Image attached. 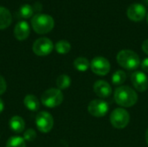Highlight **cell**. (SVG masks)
<instances>
[{"label":"cell","instance_id":"1","mask_svg":"<svg viewBox=\"0 0 148 147\" xmlns=\"http://www.w3.org/2000/svg\"><path fill=\"white\" fill-rule=\"evenodd\" d=\"M115 102L123 107H131L138 101L137 93L128 86H121L114 91Z\"/></svg>","mask_w":148,"mask_h":147},{"label":"cell","instance_id":"2","mask_svg":"<svg viewBox=\"0 0 148 147\" xmlns=\"http://www.w3.org/2000/svg\"><path fill=\"white\" fill-rule=\"evenodd\" d=\"M117 62L120 66L127 70H135L140 65V56L130 49L120 51L117 55Z\"/></svg>","mask_w":148,"mask_h":147},{"label":"cell","instance_id":"3","mask_svg":"<svg viewBox=\"0 0 148 147\" xmlns=\"http://www.w3.org/2000/svg\"><path fill=\"white\" fill-rule=\"evenodd\" d=\"M31 25L37 34H46L53 29L55 21L49 15L36 14L31 19Z\"/></svg>","mask_w":148,"mask_h":147},{"label":"cell","instance_id":"4","mask_svg":"<svg viewBox=\"0 0 148 147\" xmlns=\"http://www.w3.org/2000/svg\"><path fill=\"white\" fill-rule=\"evenodd\" d=\"M42 104L47 107L54 108L63 101V94L58 88H49L43 92L41 97Z\"/></svg>","mask_w":148,"mask_h":147},{"label":"cell","instance_id":"5","mask_svg":"<svg viewBox=\"0 0 148 147\" xmlns=\"http://www.w3.org/2000/svg\"><path fill=\"white\" fill-rule=\"evenodd\" d=\"M130 120V115L124 108L114 109L110 115V121L114 127L117 129L125 128Z\"/></svg>","mask_w":148,"mask_h":147},{"label":"cell","instance_id":"6","mask_svg":"<svg viewBox=\"0 0 148 147\" xmlns=\"http://www.w3.org/2000/svg\"><path fill=\"white\" fill-rule=\"evenodd\" d=\"M36 126L41 133H47L50 132L54 126L52 115L45 111L38 113L36 116Z\"/></svg>","mask_w":148,"mask_h":147},{"label":"cell","instance_id":"7","mask_svg":"<svg viewBox=\"0 0 148 147\" xmlns=\"http://www.w3.org/2000/svg\"><path fill=\"white\" fill-rule=\"evenodd\" d=\"M54 49V44L52 41L47 37H42L37 39L32 46L33 52L38 56H46L49 55Z\"/></svg>","mask_w":148,"mask_h":147},{"label":"cell","instance_id":"8","mask_svg":"<svg viewBox=\"0 0 148 147\" xmlns=\"http://www.w3.org/2000/svg\"><path fill=\"white\" fill-rule=\"evenodd\" d=\"M110 62L103 56H96L90 62L91 70L98 75H106L110 71Z\"/></svg>","mask_w":148,"mask_h":147},{"label":"cell","instance_id":"9","mask_svg":"<svg viewBox=\"0 0 148 147\" xmlns=\"http://www.w3.org/2000/svg\"><path fill=\"white\" fill-rule=\"evenodd\" d=\"M108 109L109 107L108 102L100 99L92 101L88 107V113L94 117H97V118L105 116L108 112Z\"/></svg>","mask_w":148,"mask_h":147},{"label":"cell","instance_id":"10","mask_svg":"<svg viewBox=\"0 0 148 147\" xmlns=\"http://www.w3.org/2000/svg\"><path fill=\"white\" fill-rule=\"evenodd\" d=\"M147 14V9L146 7L140 3H134L129 5V7L127 10V16L135 22L141 21Z\"/></svg>","mask_w":148,"mask_h":147},{"label":"cell","instance_id":"11","mask_svg":"<svg viewBox=\"0 0 148 147\" xmlns=\"http://www.w3.org/2000/svg\"><path fill=\"white\" fill-rule=\"evenodd\" d=\"M131 81L134 88L139 92H145L148 88V78L141 71H135L131 75Z\"/></svg>","mask_w":148,"mask_h":147},{"label":"cell","instance_id":"12","mask_svg":"<svg viewBox=\"0 0 148 147\" xmlns=\"http://www.w3.org/2000/svg\"><path fill=\"white\" fill-rule=\"evenodd\" d=\"M94 91L95 94L102 99L108 98L112 94V87L105 81H97L94 84Z\"/></svg>","mask_w":148,"mask_h":147},{"label":"cell","instance_id":"13","mask_svg":"<svg viewBox=\"0 0 148 147\" xmlns=\"http://www.w3.org/2000/svg\"><path fill=\"white\" fill-rule=\"evenodd\" d=\"M30 28L26 21H21L16 23L14 29V36L18 41H23L29 36Z\"/></svg>","mask_w":148,"mask_h":147},{"label":"cell","instance_id":"14","mask_svg":"<svg viewBox=\"0 0 148 147\" xmlns=\"http://www.w3.org/2000/svg\"><path fill=\"white\" fill-rule=\"evenodd\" d=\"M10 128L15 133H21L24 131L25 122L23 119L20 116H13L9 122Z\"/></svg>","mask_w":148,"mask_h":147},{"label":"cell","instance_id":"15","mask_svg":"<svg viewBox=\"0 0 148 147\" xmlns=\"http://www.w3.org/2000/svg\"><path fill=\"white\" fill-rule=\"evenodd\" d=\"M12 22V16L8 9L0 6V29L8 28Z\"/></svg>","mask_w":148,"mask_h":147},{"label":"cell","instance_id":"16","mask_svg":"<svg viewBox=\"0 0 148 147\" xmlns=\"http://www.w3.org/2000/svg\"><path fill=\"white\" fill-rule=\"evenodd\" d=\"M23 104L26 108H28L31 112H36L40 107L39 100L33 94H28L25 96L23 100Z\"/></svg>","mask_w":148,"mask_h":147},{"label":"cell","instance_id":"17","mask_svg":"<svg viewBox=\"0 0 148 147\" xmlns=\"http://www.w3.org/2000/svg\"><path fill=\"white\" fill-rule=\"evenodd\" d=\"M74 67L75 68L76 70L80 72H85L90 68V62L85 57H77L74 61Z\"/></svg>","mask_w":148,"mask_h":147},{"label":"cell","instance_id":"18","mask_svg":"<svg viewBox=\"0 0 148 147\" xmlns=\"http://www.w3.org/2000/svg\"><path fill=\"white\" fill-rule=\"evenodd\" d=\"M127 80V74L123 70H116L112 75V82L115 86L123 84Z\"/></svg>","mask_w":148,"mask_h":147},{"label":"cell","instance_id":"19","mask_svg":"<svg viewBox=\"0 0 148 147\" xmlns=\"http://www.w3.org/2000/svg\"><path fill=\"white\" fill-rule=\"evenodd\" d=\"M55 49L56 50L57 53L64 55L67 54L70 51L71 49V45L68 41L65 40H61L59 42H57L55 45Z\"/></svg>","mask_w":148,"mask_h":147},{"label":"cell","instance_id":"20","mask_svg":"<svg viewBox=\"0 0 148 147\" xmlns=\"http://www.w3.org/2000/svg\"><path fill=\"white\" fill-rule=\"evenodd\" d=\"M6 147H26V143L23 138L19 136H13L7 140Z\"/></svg>","mask_w":148,"mask_h":147},{"label":"cell","instance_id":"21","mask_svg":"<svg viewBox=\"0 0 148 147\" xmlns=\"http://www.w3.org/2000/svg\"><path fill=\"white\" fill-rule=\"evenodd\" d=\"M71 84V79L67 75H61L56 79V86L58 89H66Z\"/></svg>","mask_w":148,"mask_h":147},{"label":"cell","instance_id":"22","mask_svg":"<svg viewBox=\"0 0 148 147\" xmlns=\"http://www.w3.org/2000/svg\"><path fill=\"white\" fill-rule=\"evenodd\" d=\"M33 13H34V9L29 4H24V5L21 6L18 10L19 16H21L22 18H24V19L31 17L33 16Z\"/></svg>","mask_w":148,"mask_h":147},{"label":"cell","instance_id":"23","mask_svg":"<svg viewBox=\"0 0 148 147\" xmlns=\"http://www.w3.org/2000/svg\"><path fill=\"white\" fill-rule=\"evenodd\" d=\"M36 138V133L35 132V130L29 128V129H27L24 133H23V139L25 141H28V142H30V141H33L35 140Z\"/></svg>","mask_w":148,"mask_h":147},{"label":"cell","instance_id":"24","mask_svg":"<svg viewBox=\"0 0 148 147\" xmlns=\"http://www.w3.org/2000/svg\"><path fill=\"white\" fill-rule=\"evenodd\" d=\"M6 88H7L6 81H5L4 78L2 75H0V95L3 94L6 91Z\"/></svg>","mask_w":148,"mask_h":147},{"label":"cell","instance_id":"25","mask_svg":"<svg viewBox=\"0 0 148 147\" xmlns=\"http://www.w3.org/2000/svg\"><path fill=\"white\" fill-rule=\"evenodd\" d=\"M141 68H142V69L145 72L148 73V57L147 58H145L142 61V62H141Z\"/></svg>","mask_w":148,"mask_h":147},{"label":"cell","instance_id":"26","mask_svg":"<svg viewBox=\"0 0 148 147\" xmlns=\"http://www.w3.org/2000/svg\"><path fill=\"white\" fill-rule=\"evenodd\" d=\"M142 49L147 55H148V39L144 41V42L142 43Z\"/></svg>","mask_w":148,"mask_h":147},{"label":"cell","instance_id":"27","mask_svg":"<svg viewBox=\"0 0 148 147\" xmlns=\"http://www.w3.org/2000/svg\"><path fill=\"white\" fill-rule=\"evenodd\" d=\"M34 10H36V11H40L41 10H42V4L40 3H36V4H35V6H34Z\"/></svg>","mask_w":148,"mask_h":147},{"label":"cell","instance_id":"28","mask_svg":"<svg viewBox=\"0 0 148 147\" xmlns=\"http://www.w3.org/2000/svg\"><path fill=\"white\" fill-rule=\"evenodd\" d=\"M3 109H4V104H3V100L0 98V113H2V112L3 111Z\"/></svg>","mask_w":148,"mask_h":147},{"label":"cell","instance_id":"29","mask_svg":"<svg viewBox=\"0 0 148 147\" xmlns=\"http://www.w3.org/2000/svg\"><path fill=\"white\" fill-rule=\"evenodd\" d=\"M146 140H147V144L148 145V129L147 131V133H146Z\"/></svg>","mask_w":148,"mask_h":147},{"label":"cell","instance_id":"30","mask_svg":"<svg viewBox=\"0 0 148 147\" xmlns=\"http://www.w3.org/2000/svg\"><path fill=\"white\" fill-rule=\"evenodd\" d=\"M144 2H145L146 3H147L148 4V0H144Z\"/></svg>","mask_w":148,"mask_h":147},{"label":"cell","instance_id":"31","mask_svg":"<svg viewBox=\"0 0 148 147\" xmlns=\"http://www.w3.org/2000/svg\"><path fill=\"white\" fill-rule=\"evenodd\" d=\"M147 23H148V13H147Z\"/></svg>","mask_w":148,"mask_h":147}]
</instances>
